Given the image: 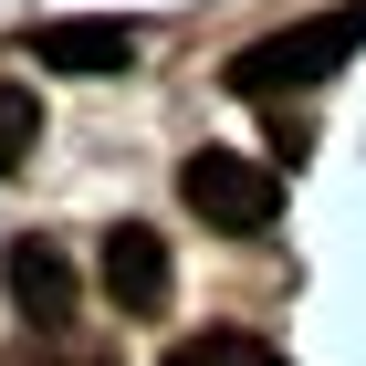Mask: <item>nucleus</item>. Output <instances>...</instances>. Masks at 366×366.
<instances>
[{
	"instance_id": "obj_1",
	"label": "nucleus",
	"mask_w": 366,
	"mask_h": 366,
	"mask_svg": "<svg viewBox=\"0 0 366 366\" xmlns=\"http://www.w3.org/2000/svg\"><path fill=\"white\" fill-rule=\"evenodd\" d=\"M356 42H366V0H335V11H314V21H282V31H262V42L230 53V94H252V105L304 94V84H325Z\"/></svg>"
},
{
	"instance_id": "obj_2",
	"label": "nucleus",
	"mask_w": 366,
	"mask_h": 366,
	"mask_svg": "<svg viewBox=\"0 0 366 366\" xmlns=\"http://www.w3.org/2000/svg\"><path fill=\"white\" fill-rule=\"evenodd\" d=\"M178 199H189L209 230H272L282 178L262 168V157H241V147H199L189 168H178Z\"/></svg>"
},
{
	"instance_id": "obj_3",
	"label": "nucleus",
	"mask_w": 366,
	"mask_h": 366,
	"mask_svg": "<svg viewBox=\"0 0 366 366\" xmlns=\"http://www.w3.org/2000/svg\"><path fill=\"white\" fill-rule=\"evenodd\" d=\"M168 282H178V262H168V241H157L147 220L105 230V293H115V314H168Z\"/></svg>"
},
{
	"instance_id": "obj_4",
	"label": "nucleus",
	"mask_w": 366,
	"mask_h": 366,
	"mask_svg": "<svg viewBox=\"0 0 366 366\" xmlns=\"http://www.w3.org/2000/svg\"><path fill=\"white\" fill-rule=\"evenodd\" d=\"M137 53H147V31H137V21H105V11L31 31V63H63V74H126Z\"/></svg>"
},
{
	"instance_id": "obj_5",
	"label": "nucleus",
	"mask_w": 366,
	"mask_h": 366,
	"mask_svg": "<svg viewBox=\"0 0 366 366\" xmlns=\"http://www.w3.org/2000/svg\"><path fill=\"white\" fill-rule=\"evenodd\" d=\"M0 282H11V304H21L42 335L74 325V262H63L53 241H11V252H0Z\"/></svg>"
},
{
	"instance_id": "obj_6",
	"label": "nucleus",
	"mask_w": 366,
	"mask_h": 366,
	"mask_svg": "<svg viewBox=\"0 0 366 366\" xmlns=\"http://www.w3.org/2000/svg\"><path fill=\"white\" fill-rule=\"evenodd\" d=\"M157 366H293V356L262 345V335H241V325H209V335H178Z\"/></svg>"
},
{
	"instance_id": "obj_7",
	"label": "nucleus",
	"mask_w": 366,
	"mask_h": 366,
	"mask_svg": "<svg viewBox=\"0 0 366 366\" xmlns=\"http://www.w3.org/2000/svg\"><path fill=\"white\" fill-rule=\"evenodd\" d=\"M31 147H42V94H31V84H0V178L21 168Z\"/></svg>"
},
{
	"instance_id": "obj_8",
	"label": "nucleus",
	"mask_w": 366,
	"mask_h": 366,
	"mask_svg": "<svg viewBox=\"0 0 366 366\" xmlns=\"http://www.w3.org/2000/svg\"><path fill=\"white\" fill-rule=\"evenodd\" d=\"M0 366H105V356H63V345L42 335V345H11V356H0Z\"/></svg>"
}]
</instances>
